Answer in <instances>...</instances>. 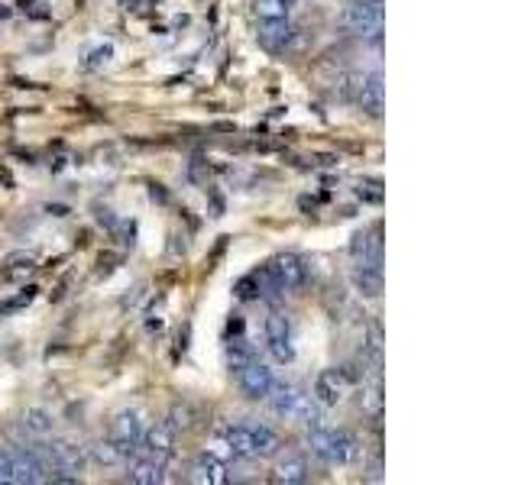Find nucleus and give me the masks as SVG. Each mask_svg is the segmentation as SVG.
<instances>
[{
  "mask_svg": "<svg viewBox=\"0 0 518 485\" xmlns=\"http://www.w3.org/2000/svg\"><path fill=\"white\" fill-rule=\"evenodd\" d=\"M88 453L95 456L97 463H104V466H117V463H126V456H124V450L117 447L114 440H97V443H91L88 447Z\"/></svg>",
  "mask_w": 518,
  "mask_h": 485,
  "instance_id": "aec40b11",
  "label": "nucleus"
},
{
  "mask_svg": "<svg viewBox=\"0 0 518 485\" xmlns=\"http://www.w3.org/2000/svg\"><path fill=\"white\" fill-rule=\"evenodd\" d=\"M136 453L169 466L172 456H175V427L155 424V427H149V431H143V440H140V447H136Z\"/></svg>",
  "mask_w": 518,
  "mask_h": 485,
  "instance_id": "423d86ee",
  "label": "nucleus"
},
{
  "mask_svg": "<svg viewBox=\"0 0 518 485\" xmlns=\"http://www.w3.org/2000/svg\"><path fill=\"white\" fill-rule=\"evenodd\" d=\"M227 362H230V369H240V366H246V362H253V350L246 346L244 337L230 340V346H227Z\"/></svg>",
  "mask_w": 518,
  "mask_h": 485,
  "instance_id": "4be33fe9",
  "label": "nucleus"
},
{
  "mask_svg": "<svg viewBox=\"0 0 518 485\" xmlns=\"http://www.w3.org/2000/svg\"><path fill=\"white\" fill-rule=\"evenodd\" d=\"M308 463H304L302 453H285L275 466V479L279 482H289V485H298V482H308Z\"/></svg>",
  "mask_w": 518,
  "mask_h": 485,
  "instance_id": "f3484780",
  "label": "nucleus"
},
{
  "mask_svg": "<svg viewBox=\"0 0 518 485\" xmlns=\"http://www.w3.org/2000/svg\"><path fill=\"white\" fill-rule=\"evenodd\" d=\"M143 431H146V427H143V414L136 411V408L117 411V418H114V424H111V440L124 450L126 460H130V456L136 453V447H140Z\"/></svg>",
  "mask_w": 518,
  "mask_h": 485,
  "instance_id": "39448f33",
  "label": "nucleus"
},
{
  "mask_svg": "<svg viewBox=\"0 0 518 485\" xmlns=\"http://www.w3.org/2000/svg\"><path fill=\"white\" fill-rule=\"evenodd\" d=\"M266 340L273 350L275 362H292L295 360V346H292V323L282 311H273L266 317Z\"/></svg>",
  "mask_w": 518,
  "mask_h": 485,
  "instance_id": "1a4fd4ad",
  "label": "nucleus"
},
{
  "mask_svg": "<svg viewBox=\"0 0 518 485\" xmlns=\"http://www.w3.org/2000/svg\"><path fill=\"white\" fill-rule=\"evenodd\" d=\"M304 440H308L311 453L334 466H347L360 456V443H356V437H350L347 431H327V427L314 424Z\"/></svg>",
  "mask_w": 518,
  "mask_h": 485,
  "instance_id": "f257e3e1",
  "label": "nucleus"
},
{
  "mask_svg": "<svg viewBox=\"0 0 518 485\" xmlns=\"http://www.w3.org/2000/svg\"><path fill=\"white\" fill-rule=\"evenodd\" d=\"M289 4L292 0H253L259 20H279V16H289Z\"/></svg>",
  "mask_w": 518,
  "mask_h": 485,
  "instance_id": "412c9836",
  "label": "nucleus"
},
{
  "mask_svg": "<svg viewBox=\"0 0 518 485\" xmlns=\"http://www.w3.org/2000/svg\"><path fill=\"white\" fill-rule=\"evenodd\" d=\"M259 43L266 45L269 52H282L285 45L292 43L295 30H292L289 16H279V20H259V30H256Z\"/></svg>",
  "mask_w": 518,
  "mask_h": 485,
  "instance_id": "ddd939ff",
  "label": "nucleus"
},
{
  "mask_svg": "<svg viewBox=\"0 0 518 485\" xmlns=\"http://www.w3.org/2000/svg\"><path fill=\"white\" fill-rule=\"evenodd\" d=\"M354 97L363 104V111H370L373 117H379L383 114V74L373 72V74H360V78H354Z\"/></svg>",
  "mask_w": 518,
  "mask_h": 485,
  "instance_id": "9b49d317",
  "label": "nucleus"
},
{
  "mask_svg": "<svg viewBox=\"0 0 518 485\" xmlns=\"http://www.w3.org/2000/svg\"><path fill=\"white\" fill-rule=\"evenodd\" d=\"M234 292H237L240 302H256V298H266V294L275 292L273 279H269L266 269H256V272L244 275V279L234 285Z\"/></svg>",
  "mask_w": 518,
  "mask_h": 485,
  "instance_id": "2eb2a0df",
  "label": "nucleus"
},
{
  "mask_svg": "<svg viewBox=\"0 0 518 485\" xmlns=\"http://www.w3.org/2000/svg\"><path fill=\"white\" fill-rule=\"evenodd\" d=\"M20 424H23V431H26V434H33V437H39V440H43V437L52 434L55 421H52V414L43 411V408H26Z\"/></svg>",
  "mask_w": 518,
  "mask_h": 485,
  "instance_id": "6ab92c4d",
  "label": "nucleus"
},
{
  "mask_svg": "<svg viewBox=\"0 0 518 485\" xmlns=\"http://www.w3.org/2000/svg\"><path fill=\"white\" fill-rule=\"evenodd\" d=\"M165 470H169V466L155 463V460H149V456H143V453H134L130 460H126V479L136 482V485L165 482Z\"/></svg>",
  "mask_w": 518,
  "mask_h": 485,
  "instance_id": "f8f14e48",
  "label": "nucleus"
},
{
  "mask_svg": "<svg viewBox=\"0 0 518 485\" xmlns=\"http://www.w3.org/2000/svg\"><path fill=\"white\" fill-rule=\"evenodd\" d=\"M354 382H356V375L350 372V366L324 369V372L314 379V395H311V398H314L321 408H334V404L344 401V395H347Z\"/></svg>",
  "mask_w": 518,
  "mask_h": 485,
  "instance_id": "20e7f679",
  "label": "nucleus"
},
{
  "mask_svg": "<svg viewBox=\"0 0 518 485\" xmlns=\"http://www.w3.org/2000/svg\"><path fill=\"white\" fill-rule=\"evenodd\" d=\"M344 26H347L350 33H360V36H376V33H383V0H354L347 10H344Z\"/></svg>",
  "mask_w": 518,
  "mask_h": 485,
  "instance_id": "7ed1b4c3",
  "label": "nucleus"
},
{
  "mask_svg": "<svg viewBox=\"0 0 518 485\" xmlns=\"http://www.w3.org/2000/svg\"><path fill=\"white\" fill-rule=\"evenodd\" d=\"M250 437H253V456L263 460V456H275L279 453V434L266 424H250Z\"/></svg>",
  "mask_w": 518,
  "mask_h": 485,
  "instance_id": "a211bd4d",
  "label": "nucleus"
},
{
  "mask_svg": "<svg viewBox=\"0 0 518 485\" xmlns=\"http://www.w3.org/2000/svg\"><path fill=\"white\" fill-rule=\"evenodd\" d=\"M266 401L275 414H282V418L302 421V424H318V401H314L308 391L298 389V385L275 382L273 389H269Z\"/></svg>",
  "mask_w": 518,
  "mask_h": 485,
  "instance_id": "f03ea898",
  "label": "nucleus"
},
{
  "mask_svg": "<svg viewBox=\"0 0 518 485\" xmlns=\"http://www.w3.org/2000/svg\"><path fill=\"white\" fill-rule=\"evenodd\" d=\"M237 382H240V391H244L246 398H253V401H266L269 389L275 385V375L269 366H263V362H246V366L237 369Z\"/></svg>",
  "mask_w": 518,
  "mask_h": 485,
  "instance_id": "6e6552de",
  "label": "nucleus"
},
{
  "mask_svg": "<svg viewBox=\"0 0 518 485\" xmlns=\"http://www.w3.org/2000/svg\"><path fill=\"white\" fill-rule=\"evenodd\" d=\"M266 272H269V279H273L275 292H295V288L304 285L308 269H304V262L298 256L282 252V256H275L273 262L266 265Z\"/></svg>",
  "mask_w": 518,
  "mask_h": 485,
  "instance_id": "0eeeda50",
  "label": "nucleus"
},
{
  "mask_svg": "<svg viewBox=\"0 0 518 485\" xmlns=\"http://www.w3.org/2000/svg\"><path fill=\"white\" fill-rule=\"evenodd\" d=\"M370 4H373V0H370Z\"/></svg>",
  "mask_w": 518,
  "mask_h": 485,
  "instance_id": "5701e85b",
  "label": "nucleus"
},
{
  "mask_svg": "<svg viewBox=\"0 0 518 485\" xmlns=\"http://www.w3.org/2000/svg\"><path fill=\"white\" fill-rule=\"evenodd\" d=\"M49 450V463L55 466V470H62V472H78L85 470V460H88V450L82 447V443H75V440H55L52 447H45Z\"/></svg>",
  "mask_w": 518,
  "mask_h": 485,
  "instance_id": "9d476101",
  "label": "nucleus"
},
{
  "mask_svg": "<svg viewBox=\"0 0 518 485\" xmlns=\"http://www.w3.org/2000/svg\"><path fill=\"white\" fill-rule=\"evenodd\" d=\"M354 288L363 294V298H379V292H383V269H379V265L356 262Z\"/></svg>",
  "mask_w": 518,
  "mask_h": 485,
  "instance_id": "dca6fc26",
  "label": "nucleus"
},
{
  "mask_svg": "<svg viewBox=\"0 0 518 485\" xmlns=\"http://www.w3.org/2000/svg\"><path fill=\"white\" fill-rule=\"evenodd\" d=\"M227 463L217 453H201L192 463V482L198 485H224L227 482Z\"/></svg>",
  "mask_w": 518,
  "mask_h": 485,
  "instance_id": "4468645a",
  "label": "nucleus"
}]
</instances>
